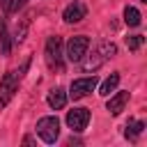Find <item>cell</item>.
Wrapping results in <instances>:
<instances>
[{
    "instance_id": "cell-3",
    "label": "cell",
    "mask_w": 147,
    "mask_h": 147,
    "mask_svg": "<svg viewBox=\"0 0 147 147\" xmlns=\"http://www.w3.org/2000/svg\"><path fill=\"white\" fill-rule=\"evenodd\" d=\"M87 48H90V39L85 34H76L67 41V57L71 62H80L87 55Z\"/></svg>"
},
{
    "instance_id": "cell-6",
    "label": "cell",
    "mask_w": 147,
    "mask_h": 147,
    "mask_svg": "<svg viewBox=\"0 0 147 147\" xmlns=\"http://www.w3.org/2000/svg\"><path fill=\"white\" fill-rule=\"evenodd\" d=\"M46 60L51 64H60V60H62V39L60 37L46 39Z\"/></svg>"
},
{
    "instance_id": "cell-11",
    "label": "cell",
    "mask_w": 147,
    "mask_h": 147,
    "mask_svg": "<svg viewBox=\"0 0 147 147\" xmlns=\"http://www.w3.org/2000/svg\"><path fill=\"white\" fill-rule=\"evenodd\" d=\"M124 23L131 25V28H138L140 25V11L136 7H126L124 9Z\"/></svg>"
},
{
    "instance_id": "cell-12",
    "label": "cell",
    "mask_w": 147,
    "mask_h": 147,
    "mask_svg": "<svg viewBox=\"0 0 147 147\" xmlns=\"http://www.w3.org/2000/svg\"><path fill=\"white\" fill-rule=\"evenodd\" d=\"M142 129H145V124H142V122H131V124H126L124 136H126L129 140H136V138L142 133Z\"/></svg>"
},
{
    "instance_id": "cell-5",
    "label": "cell",
    "mask_w": 147,
    "mask_h": 147,
    "mask_svg": "<svg viewBox=\"0 0 147 147\" xmlns=\"http://www.w3.org/2000/svg\"><path fill=\"white\" fill-rule=\"evenodd\" d=\"M67 124L71 131H83L90 124V110L87 108H74L67 113Z\"/></svg>"
},
{
    "instance_id": "cell-15",
    "label": "cell",
    "mask_w": 147,
    "mask_h": 147,
    "mask_svg": "<svg viewBox=\"0 0 147 147\" xmlns=\"http://www.w3.org/2000/svg\"><path fill=\"white\" fill-rule=\"evenodd\" d=\"M142 2H147V0H142Z\"/></svg>"
},
{
    "instance_id": "cell-4",
    "label": "cell",
    "mask_w": 147,
    "mask_h": 147,
    "mask_svg": "<svg viewBox=\"0 0 147 147\" xmlns=\"http://www.w3.org/2000/svg\"><path fill=\"white\" fill-rule=\"evenodd\" d=\"M92 90H96V78H94V76L76 78V80H71V85H69V96H71V99H83V96H87Z\"/></svg>"
},
{
    "instance_id": "cell-1",
    "label": "cell",
    "mask_w": 147,
    "mask_h": 147,
    "mask_svg": "<svg viewBox=\"0 0 147 147\" xmlns=\"http://www.w3.org/2000/svg\"><path fill=\"white\" fill-rule=\"evenodd\" d=\"M37 136H39L44 142L53 145V142L57 140V136H60V119H57L55 115L41 117V119L37 122Z\"/></svg>"
},
{
    "instance_id": "cell-2",
    "label": "cell",
    "mask_w": 147,
    "mask_h": 147,
    "mask_svg": "<svg viewBox=\"0 0 147 147\" xmlns=\"http://www.w3.org/2000/svg\"><path fill=\"white\" fill-rule=\"evenodd\" d=\"M18 80H21V74L18 71H7L0 80V108H5L9 103V99L14 96L16 87H18Z\"/></svg>"
},
{
    "instance_id": "cell-7",
    "label": "cell",
    "mask_w": 147,
    "mask_h": 147,
    "mask_svg": "<svg viewBox=\"0 0 147 147\" xmlns=\"http://www.w3.org/2000/svg\"><path fill=\"white\" fill-rule=\"evenodd\" d=\"M129 103V92H115L110 99H108V103H106V110L110 113V115H119L122 110H124V106Z\"/></svg>"
},
{
    "instance_id": "cell-9",
    "label": "cell",
    "mask_w": 147,
    "mask_h": 147,
    "mask_svg": "<svg viewBox=\"0 0 147 147\" xmlns=\"http://www.w3.org/2000/svg\"><path fill=\"white\" fill-rule=\"evenodd\" d=\"M46 101H48V106H51L53 110H60V108H64V103H67V92H64L62 87H53V90L48 92Z\"/></svg>"
},
{
    "instance_id": "cell-10",
    "label": "cell",
    "mask_w": 147,
    "mask_h": 147,
    "mask_svg": "<svg viewBox=\"0 0 147 147\" xmlns=\"http://www.w3.org/2000/svg\"><path fill=\"white\" fill-rule=\"evenodd\" d=\"M117 83H119V74H110V76L99 85V94H110V92L117 87Z\"/></svg>"
},
{
    "instance_id": "cell-8",
    "label": "cell",
    "mask_w": 147,
    "mask_h": 147,
    "mask_svg": "<svg viewBox=\"0 0 147 147\" xmlns=\"http://www.w3.org/2000/svg\"><path fill=\"white\" fill-rule=\"evenodd\" d=\"M62 18H64L67 23H78V21H83V18H85V7H83L80 2H71V5L64 9Z\"/></svg>"
},
{
    "instance_id": "cell-14",
    "label": "cell",
    "mask_w": 147,
    "mask_h": 147,
    "mask_svg": "<svg viewBox=\"0 0 147 147\" xmlns=\"http://www.w3.org/2000/svg\"><path fill=\"white\" fill-rule=\"evenodd\" d=\"M0 5H2L7 11H9V7H11V0H0Z\"/></svg>"
},
{
    "instance_id": "cell-13",
    "label": "cell",
    "mask_w": 147,
    "mask_h": 147,
    "mask_svg": "<svg viewBox=\"0 0 147 147\" xmlns=\"http://www.w3.org/2000/svg\"><path fill=\"white\" fill-rule=\"evenodd\" d=\"M142 44H145V37H142V34H131V37H126V46H129L131 51L140 48Z\"/></svg>"
}]
</instances>
